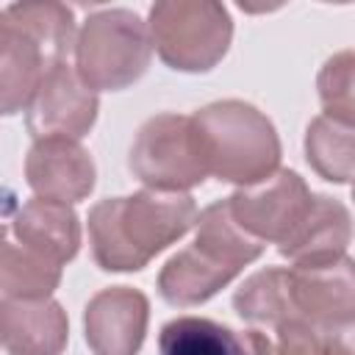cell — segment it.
Returning a JSON list of instances; mask_svg holds the SVG:
<instances>
[{
	"label": "cell",
	"instance_id": "6da1fadb",
	"mask_svg": "<svg viewBox=\"0 0 355 355\" xmlns=\"http://www.w3.org/2000/svg\"><path fill=\"white\" fill-rule=\"evenodd\" d=\"M197 222V202L180 191L141 189L100 200L89 211L92 258L103 272H139Z\"/></svg>",
	"mask_w": 355,
	"mask_h": 355
},
{
	"label": "cell",
	"instance_id": "7a4b0ae2",
	"mask_svg": "<svg viewBox=\"0 0 355 355\" xmlns=\"http://www.w3.org/2000/svg\"><path fill=\"white\" fill-rule=\"evenodd\" d=\"M75 14L64 3H11L0 14V116L25 111L44 75L75 47Z\"/></svg>",
	"mask_w": 355,
	"mask_h": 355
},
{
	"label": "cell",
	"instance_id": "3957f363",
	"mask_svg": "<svg viewBox=\"0 0 355 355\" xmlns=\"http://www.w3.org/2000/svg\"><path fill=\"white\" fill-rule=\"evenodd\" d=\"M266 244L244 233L227 211V200H216L197 214L194 241L178 250L158 272V294L175 308L202 305L216 297L233 277L252 263Z\"/></svg>",
	"mask_w": 355,
	"mask_h": 355
},
{
	"label": "cell",
	"instance_id": "277c9868",
	"mask_svg": "<svg viewBox=\"0 0 355 355\" xmlns=\"http://www.w3.org/2000/svg\"><path fill=\"white\" fill-rule=\"evenodd\" d=\"M208 175L250 186L280 166V136L272 119L244 100H216L191 114Z\"/></svg>",
	"mask_w": 355,
	"mask_h": 355
},
{
	"label": "cell",
	"instance_id": "5b68a950",
	"mask_svg": "<svg viewBox=\"0 0 355 355\" xmlns=\"http://www.w3.org/2000/svg\"><path fill=\"white\" fill-rule=\"evenodd\" d=\"M75 72L92 92H122L150 67L147 22L130 8L92 11L75 36Z\"/></svg>",
	"mask_w": 355,
	"mask_h": 355
},
{
	"label": "cell",
	"instance_id": "8992f818",
	"mask_svg": "<svg viewBox=\"0 0 355 355\" xmlns=\"http://www.w3.org/2000/svg\"><path fill=\"white\" fill-rule=\"evenodd\" d=\"M147 31L169 69L208 72L230 47L233 19L216 0H158L150 6Z\"/></svg>",
	"mask_w": 355,
	"mask_h": 355
},
{
	"label": "cell",
	"instance_id": "52a82bcc",
	"mask_svg": "<svg viewBox=\"0 0 355 355\" xmlns=\"http://www.w3.org/2000/svg\"><path fill=\"white\" fill-rule=\"evenodd\" d=\"M128 166L153 191L189 194L208 178L194 122L186 114L150 116L136 130Z\"/></svg>",
	"mask_w": 355,
	"mask_h": 355
},
{
	"label": "cell",
	"instance_id": "ba28073f",
	"mask_svg": "<svg viewBox=\"0 0 355 355\" xmlns=\"http://www.w3.org/2000/svg\"><path fill=\"white\" fill-rule=\"evenodd\" d=\"M355 322V266L344 255L330 263L286 269V324L347 333Z\"/></svg>",
	"mask_w": 355,
	"mask_h": 355
},
{
	"label": "cell",
	"instance_id": "9c48e42d",
	"mask_svg": "<svg viewBox=\"0 0 355 355\" xmlns=\"http://www.w3.org/2000/svg\"><path fill=\"white\" fill-rule=\"evenodd\" d=\"M313 191L294 169H277L269 178L239 186L227 197L236 225L261 244H280L311 205Z\"/></svg>",
	"mask_w": 355,
	"mask_h": 355
},
{
	"label": "cell",
	"instance_id": "30bf717a",
	"mask_svg": "<svg viewBox=\"0 0 355 355\" xmlns=\"http://www.w3.org/2000/svg\"><path fill=\"white\" fill-rule=\"evenodd\" d=\"M25 111V125L33 139L64 136L78 141L94 128L100 100L97 92L78 78L75 67L61 61L44 75Z\"/></svg>",
	"mask_w": 355,
	"mask_h": 355
},
{
	"label": "cell",
	"instance_id": "8fae6325",
	"mask_svg": "<svg viewBox=\"0 0 355 355\" xmlns=\"http://www.w3.org/2000/svg\"><path fill=\"white\" fill-rule=\"evenodd\" d=\"M94 161L89 150L64 136H47L33 139L28 155H25V183L31 191L42 200L53 202H80L94 189Z\"/></svg>",
	"mask_w": 355,
	"mask_h": 355
},
{
	"label": "cell",
	"instance_id": "7c38bea8",
	"mask_svg": "<svg viewBox=\"0 0 355 355\" xmlns=\"http://www.w3.org/2000/svg\"><path fill=\"white\" fill-rule=\"evenodd\" d=\"M150 322V300L130 286L97 291L83 311L86 344L94 355H139Z\"/></svg>",
	"mask_w": 355,
	"mask_h": 355
},
{
	"label": "cell",
	"instance_id": "4fadbf2b",
	"mask_svg": "<svg viewBox=\"0 0 355 355\" xmlns=\"http://www.w3.org/2000/svg\"><path fill=\"white\" fill-rule=\"evenodd\" d=\"M349 241H352L349 208L336 197L313 194L302 219L277 244V252L288 258L294 266H313L344 258Z\"/></svg>",
	"mask_w": 355,
	"mask_h": 355
},
{
	"label": "cell",
	"instance_id": "5bb4252c",
	"mask_svg": "<svg viewBox=\"0 0 355 355\" xmlns=\"http://www.w3.org/2000/svg\"><path fill=\"white\" fill-rule=\"evenodd\" d=\"M69 341V319L61 302L0 300V344L8 355H61Z\"/></svg>",
	"mask_w": 355,
	"mask_h": 355
},
{
	"label": "cell",
	"instance_id": "9a60e30c",
	"mask_svg": "<svg viewBox=\"0 0 355 355\" xmlns=\"http://www.w3.org/2000/svg\"><path fill=\"white\" fill-rule=\"evenodd\" d=\"M11 233L25 247L64 266L80 250V219L72 205L33 197L14 211Z\"/></svg>",
	"mask_w": 355,
	"mask_h": 355
},
{
	"label": "cell",
	"instance_id": "2e32d148",
	"mask_svg": "<svg viewBox=\"0 0 355 355\" xmlns=\"http://www.w3.org/2000/svg\"><path fill=\"white\" fill-rule=\"evenodd\" d=\"M64 266L39 255L0 225V294L11 300H44L61 283Z\"/></svg>",
	"mask_w": 355,
	"mask_h": 355
},
{
	"label": "cell",
	"instance_id": "e0dca14e",
	"mask_svg": "<svg viewBox=\"0 0 355 355\" xmlns=\"http://www.w3.org/2000/svg\"><path fill=\"white\" fill-rule=\"evenodd\" d=\"M352 144H355V125L330 119L324 114L316 116L305 130V158L311 169L330 183L347 186L352 180V169H355Z\"/></svg>",
	"mask_w": 355,
	"mask_h": 355
},
{
	"label": "cell",
	"instance_id": "ac0fdd59",
	"mask_svg": "<svg viewBox=\"0 0 355 355\" xmlns=\"http://www.w3.org/2000/svg\"><path fill=\"white\" fill-rule=\"evenodd\" d=\"M158 355H239V333L205 316H178L161 327Z\"/></svg>",
	"mask_w": 355,
	"mask_h": 355
},
{
	"label": "cell",
	"instance_id": "d6986e66",
	"mask_svg": "<svg viewBox=\"0 0 355 355\" xmlns=\"http://www.w3.org/2000/svg\"><path fill=\"white\" fill-rule=\"evenodd\" d=\"M324 116L355 125V58L352 50H341L324 61L316 78Z\"/></svg>",
	"mask_w": 355,
	"mask_h": 355
},
{
	"label": "cell",
	"instance_id": "ffe728a7",
	"mask_svg": "<svg viewBox=\"0 0 355 355\" xmlns=\"http://www.w3.org/2000/svg\"><path fill=\"white\" fill-rule=\"evenodd\" d=\"M275 355H352V347L341 333H327L308 324H283L277 327Z\"/></svg>",
	"mask_w": 355,
	"mask_h": 355
},
{
	"label": "cell",
	"instance_id": "44dd1931",
	"mask_svg": "<svg viewBox=\"0 0 355 355\" xmlns=\"http://www.w3.org/2000/svg\"><path fill=\"white\" fill-rule=\"evenodd\" d=\"M239 355H275L272 341L261 330H241L239 333Z\"/></svg>",
	"mask_w": 355,
	"mask_h": 355
},
{
	"label": "cell",
	"instance_id": "7402d4cb",
	"mask_svg": "<svg viewBox=\"0 0 355 355\" xmlns=\"http://www.w3.org/2000/svg\"><path fill=\"white\" fill-rule=\"evenodd\" d=\"M0 14H3V8H0Z\"/></svg>",
	"mask_w": 355,
	"mask_h": 355
}]
</instances>
